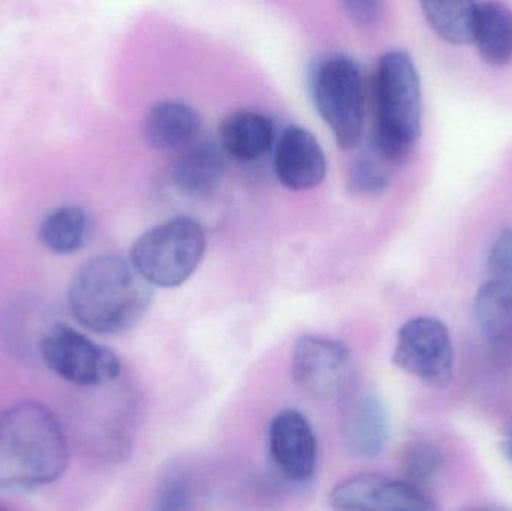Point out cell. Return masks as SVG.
<instances>
[{
    "label": "cell",
    "instance_id": "d6986e66",
    "mask_svg": "<svg viewBox=\"0 0 512 511\" xmlns=\"http://www.w3.org/2000/svg\"><path fill=\"white\" fill-rule=\"evenodd\" d=\"M421 9L439 38L454 45L474 42L475 2H423Z\"/></svg>",
    "mask_w": 512,
    "mask_h": 511
},
{
    "label": "cell",
    "instance_id": "3957f363",
    "mask_svg": "<svg viewBox=\"0 0 512 511\" xmlns=\"http://www.w3.org/2000/svg\"><path fill=\"white\" fill-rule=\"evenodd\" d=\"M423 125V89L414 59L393 50L375 74V152L387 164H402L417 146Z\"/></svg>",
    "mask_w": 512,
    "mask_h": 511
},
{
    "label": "cell",
    "instance_id": "44dd1931",
    "mask_svg": "<svg viewBox=\"0 0 512 511\" xmlns=\"http://www.w3.org/2000/svg\"><path fill=\"white\" fill-rule=\"evenodd\" d=\"M402 464L408 482L421 488V485L430 482L438 474L442 458L430 444L414 443L403 453Z\"/></svg>",
    "mask_w": 512,
    "mask_h": 511
},
{
    "label": "cell",
    "instance_id": "8fae6325",
    "mask_svg": "<svg viewBox=\"0 0 512 511\" xmlns=\"http://www.w3.org/2000/svg\"><path fill=\"white\" fill-rule=\"evenodd\" d=\"M277 179L291 191L315 188L327 174V159L312 132L289 126L280 135L274 153Z\"/></svg>",
    "mask_w": 512,
    "mask_h": 511
},
{
    "label": "cell",
    "instance_id": "52a82bcc",
    "mask_svg": "<svg viewBox=\"0 0 512 511\" xmlns=\"http://www.w3.org/2000/svg\"><path fill=\"white\" fill-rule=\"evenodd\" d=\"M454 359L450 330L438 318H412L400 327L393 362L412 377L432 384L444 383L453 375Z\"/></svg>",
    "mask_w": 512,
    "mask_h": 511
},
{
    "label": "cell",
    "instance_id": "5b68a950",
    "mask_svg": "<svg viewBox=\"0 0 512 511\" xmlns=\"http://www.w3.org/2000/svg\"><path fill=\"white\" fill-rule=\"evenodd\" d=\"M206 245L203 227L180 216L138 237L132 246L131 263L150 285L176 288L194 275Z\"/></svg>",
    "mask_w": 512,
    "mask_h": 511
},
{
    "label": "cell",
    "instance_id": "2e32d148",
    "mask_svg": "<svg viewBox=\"0 0 512 511\" xmlns=\"http://www.w3.org/2000/svg\"><path fill=\"white\" fill-rule=\"evenodd\" d=\"M481 59L492 66L512 62V9L502 2H475L474 42Z\"/></svg>",
    "mask_w": 512,
    "mask_h": 511
},
{
    "label": "cell",
    "instance_id": "7402d4cb",
    "mask_svg": "<svg viewBox=\"0 0 512 511\" xmlns=\"http://www.w3.org/2000/svg\"><path fill=\"white\" fill-rule=\"evenodd\" d=\"M487 269L490 281L512 288V231H505L493 243Z\"/></svg>",
    "mask_w": 512,
    "mask_h": 511
},
{
    "label": "cell",
    "instance_id": "5bb4252c",
    "mask_svg": "<svg viewBox=\"0 0 512 511\" xmlns=\"http://www.w3.org/2000/svg\"><path fill=\"white\" fill-rule=\"evenodd\" d=\"M200 123L197 111L186 102H158L144 117V140L161 152L185 150L198 134Z\"/></svg>",
    "mask_w": 512,
    "mask_h": 511
},
{
    "label": "cell",
    "instance_id": "9a60e30c",
    "mask_svg": "<svg viewBox=\"0 0 512 511\" xmlns=\"http://www.w3.org/2000/svg\"><path fill=\"white\" fill-rule=\"evenodd\" d=\"M274 123L256 111H234L219 125V144L224 155L240 162L262 158L274 143Z\"/></svg>",
    "mask_w": 512,
    "mask_h": 511
},
{
    "label": "cell",
    "instance_id": "e0dca14e",
    "mask_svg": "<svg viewBox=\"0 0 512 511\" xmlns=\"http://www.w3.org/2000/svg\"><path fill=\"white\" fill-rule=\"evenodd\" d=\"M474 317L487 342L512 345V288L489 279L475 296Z\"/></svg>",
    "mask_w": 512,
    "mask_h": 511
},
{
    "label": "cell",
    "instance_id": "7c38bea8",
    "mask_svg": "<svg viewBox=\"0 0 512 511\" xmlns=\"http://www.w3.org/2000/svg\"><path fill=\"white\" fill-rule=\"evenodd\" d=\"M227 162L221 147L212 143L191 144L171 167V183L186 197H209L224 179Z\"/></svg>",
    "mask_w": 512,
    "mask_h": 511
},
{
    "label": "cell",
    "instance_id": "603a6c76",
    "mask_svg": "<svg viewBox=\"0 0 512 511\" xmlns=\"http://www.w3.org/2000/svg\"><path fill=\"white\" fill-rule=\"evenodd\" d=\"M188 501V485L180 477H171L159 488L153 511H183L188 506Z\"/></svg>",
    "mask_w": 512,
    "mask_h": 511
},
{
    "label": "cell",
    "instance_id": "ac0fdd59",
    "mask_svg": "<svg viewBox=\"0 0 512 511\" xmlns=\"http://www.w3.org/2000/svg\"><path fill=\"white\" fill-rule=\"evenodd\" d=\"M89 236V213L75 204L56 207L39 224V242L57 255L74 254L86 245Z\"/></svg>",
    "mask_w": 512,
    "mask_h": 511
},
{
    "label": "cell",
    "instance_id": "7a4b0ae2",
    "mask_svg": "<svg viewBox=\"0 0 512 511\" xmlns=\"http://www.w3.org/2000/svg\"><path fill=\"white\" fill-rule=\"evenodd\" d=\"M152 302V285L131 261L114 254L90 258L72 276L68 306L78 324L119 335L140 323Z\"/></svg>",
    "mask_w": 512,
    "mask_h": 511
},
{
    "label": "cell",
    "instance_id": "9c48e42d",
    "mask_svg": "<svg viewBox=\"0 0 512 511\" xmlns=\"http://www.w3.org/2000/svg\"><path fill=\"white\" fill-rule=\"evenodd\" d=\"M328 500L336 511H436L423 489L381 474L349 477L334 486Z\"/></svg>",
    "mask_w": 512,
    "mask_h": 511
},
{
    "label": "cell",
    "instance_id": "ba28073f",
    "mask_svg": "<svg viewBox=\"0 0 512 511\" xmlns=\"http://www.w3.org/2000/svg\"><path fill=\"white\" fill-rule=\"evenodd\" d=\"M291 366L292 377L303 392L319 399L333 398L348 384L351 351L336 339L304 335L295 344Z\"/></svg>",
    "mask_w": 512,
    "mask_h": 511
},
{
    "label": "cell",
    "instance_id": "6da1fadb",
    "mask_svg": "<svg viewBox=\"0 0 512 511\" xmlns=\"http://www.w3.org/2000/svg\"><path fill=\"white\" fill-rule=\"evenodd\" d=\"M68 465V440L50 408L18 402L0 413V491L53 485Z\"/></svg>",
    "mask_w": 512,
    "mask_h": 511
},
{
    "label": "cell",
    "instance_id": "277c9868",
    "mask_svg": "<svg viewBox=\"0 0 512 511\" xmlns=\"http://www.w3.org/2000/svg\"><path fill=\"white\" fill-rule=\"evenodd\" d=\"M309 92L337 146L352 150L361 143L364 126V86L360 68L345 54H330L310 71Z\"/></svg>",
    "mask_w": 512,
    "mask_h": 511
},
{
    "label": "cell",
    "instance_id": "484cf974",
    "mask_svg": "<svg viewBox=\"0 0 512 511\" xmlns=\"http://www.w3.org/2000/svg\"><path fill=\"white\" fill-rule=\"evenodd\" d=\"M0 511H9V510L5 509V507L0 506Z\"/></svg>",
    "mask_w": 512,
    "mask_h": 511
},
{
    "label": "cell",
    "instance_id": "8992f818",
    "mask_svg": "<svg viewBox=\"0 0 512 511\" xmlns=\"http://www.w3.org/2000/svg\"><path fill=\"white\" fill-rule=\"evenodd\" d=\"M39 353L54 375L78 387L105 386L122 371V362L113 350L66 323H54L45 330Z\"/></svg>",
    "mask_w": 512,
    "mask_h": 511
},
{
    "label": "cell",
    "instance_id": "30bf717a",
    "mask_svg": "<svg viewBox=\"0 0 512 511\" xmlns=\"http://www.w3.org/2000/svg\"><path fill=\"white\" fill-rule=\"evenodd\" d=\"M271 458L283 476L306 483L315 474L318 443L309 420L295 410L277 414L268 429Z\"/></svg>",
    "mask_w": 512,
    "mask_h": 511
},
{
    "label": "cell",
    "instance_id": "cb8c5ba5",
    "mask_svg": "<svg viewBox=\"0 0 512 511\" xmlns=\"http://www.w3.org/2000/svg\"><path fill=\"white\" fill-rule=\"evenodd\" d=\"M343 9L349 20L363 29L378 26L379 21L384 17V5L379 2H369V0H351L343 3Z\"/></svg>",
    "mask_w": 512,
    "mask_h": 511
},
{
    "label": "cell",
    "instance_id": "ffe728a7",
    "mask_svg": "<svg viewBox=\"0 0 512 511\" xmlns=\"http://www.w3.org/2000/svg\"><path fill=\"white\" fill-rule=\"evenodd\" d=\"M385 164L379 155L376 159L370 155L358 158L349 170V191L361 197L382 194L390 186V171Z\"/></svg>",
    "mask_w": 512,
    "mask_h": 511
},
{
    "label": "cell",
    "instance_id": "d4e9b609",
    "mask_svg": "<svg viewBox=\"0 0 512 511\" xmlns=\"http://www.w3.org/2000/svg\"><path fill=\"white\" fill-rule=\"evenodd\" d=\"M502 453L508 461L512 462V426L505 432L504 440H502Z\"/></svg>",
    "mask_w": 512,
    "mask_h": 511
},
{
    "label": "cell",
    "instance_id": "4fadbf2b",
    "mask_svg": "<svg viewBox=\"0 0 512 511\" xmlns=\"http://www.w3.org/2000/svg\"><path fill=\"white\" fill-rule=\"evenodd\" d=\"M342 434L349 452L361 458L378 456L390 438V420L381 399L373 395L355 399L346 411Z\"/></svg>",
    "mask_w": 512,
    "mask_h": 511
}]
</instances>
